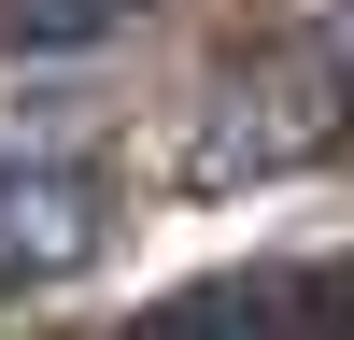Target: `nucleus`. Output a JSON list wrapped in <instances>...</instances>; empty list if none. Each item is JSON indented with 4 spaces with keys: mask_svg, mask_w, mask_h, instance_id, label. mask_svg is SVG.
I'll list each match as a JSON object with an SVG mask.
<instances>
[{
    "mask_svg": "<svg viewBox=\"0 0 354 340\" xmlns=\"http://www.w3.org/2000/svg\"><path fill=\"white\" fill-rule=\"evenodd\" d=\"M312 43H326V71L354 85V0H326V15H312Z\"/></svg>",
    "mask_w": 354,
    "mask_h": 340,
    "instance_id": "39448f33",
    "label": "nucleus"
},
{
    "mask_svg": "<svg viewBox=\"0 0 354 340\" xmlns=\"http://www.w3.org/2000/svg\"><path fill=\"white\" fill-rule=\"evenodd\" d=\"M113 15H142V0H0V43H85Z\"/></svg>",
    "mask_w": 354,
    "mask_h": 340,
    "instance_id": "20e7f679",
    "label": "nucleus"
},
{
    "mask_svg": "<svg viewBox=\"0 0 354 340\" xmlns=\"http://www.w3.org/2000/svg\"><path fill=\"white\" fill-rule=\"evenodd\" d=\"M340 113H354V85L326 71V43H298V57H270V71H241L213 100V128H198V185H255V170H298V156H326L340 142Z\"/></svg>",
    "mask_w": 354,
    "mask_h": 340,
    "instance_id": "f257e3e1",
    "label": "nucleus"
},
{
    "mask_svg": "<svg viewBox=\"0 0 354 340\" xmlns=\"http://www.w3.org/2000/svg\"><path fill=\"white\" fill-rule=\"evenodd\" d=\"M142 340H283V283H198V298H170Z\"/></svg>",
    "mask_w": 354,
    "mask_h": 340,
    "instance_id": "7ed1b4c3",
    "label": "nucleus"
},
{
    "mask_svg": "<svg viewBox=\"0 0 354 340\" xmlns=\"http://www.w3.org/2000/svg\"><path fill=\"white\" fill-rule=\"evenodd\" d=\"M100 241H113V185L85 156H0V283L15 298L71 283Z\"/></svg>",
    "mask_w": 354,
    "mask_h": 340,
    "instance_id": "f03ea898",
    "label": "nucleus"
}]
</instances>
